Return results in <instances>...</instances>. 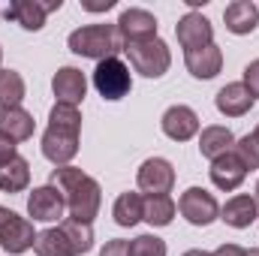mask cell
<instances>
[{"mask_svg":"<svg viewBox=\"0 0 259 256\" xmlns=\"http://www.w3.org/2000/svg\"><path fill=\"white\" fill-rule=\"evenodd\" d=\"M175 33H178V42H181L187 52L205 49V46L214 42V27H211V21H208L202 12H187V15L178 21Z\"/></svg>","mask_w":259,"mask_h":256,"instance_id":"cell-13","label":"cell"},{"mask_svg":"<svg viewBox=\"0 0 259 256\" xmlns=\"http://www.w3.org/2000/svg\"><path fill=\"white\" fill-rule=\"evenodd\" d=\"M78 133L81 130L55 127V124H49V130L42 133V157L49 163H55V169L69 166V160L78 154Z\"/></svg>","mask_w":259,"mask_h":256,"instance_id":"cell-6","label":"cell"},{"mask_svg":"<svg viewBox=\"0 0 259 256\" xmlns=\"http://www.w3.org/2000/svg\"><path fill=\"white\" fill-rule=\"evenodd\" d=\"M124 52H127V58H130V66H133L136 72H142L145 78H160V75H166V69L172 66V52H169V46H166L160 36H154V39H139V42H127Z\"/></svg>","mask_w":259,"mask_h":256,"instance_id":"cell-3","label":"cell"},{"mask_svg":"<svg viewBox=\"0 0 259 256\" xmlns=\"http://www.w3.org/2000/svg\"><path fill=\"white\" fill-rule=\"evenodd\" d=\"M142 211H145L142 220H148L151 226H169L175 211H178V205L172 202L169 193H157V196H145V208Z\"/></svg>","mask_w":259,"mask_h":256,"instance_id":"cell-24","label":"cell"},{"mask_svg":"<svg viewBox=\"0 0 259 256\" xmlns=\"http://www.w3.org/2000/svg\"><path fill=\"white\" fill-rule=\"evenodd\" d=\"M211 181L217 190H238L247 178V166L241 163V157L235 151H226L220 154L217 160H211Z\"/></svg>","mask_w":259,"mask_h":256,"instance_id":"cell-11","label":"cell"},{"mask_svg":"<svg viewBox=\"0 0 259 256\" xmlns=\"http://www.w3.org/2000/svg\"><path fill=\"white\" fill-rule=\"evenodd\" d=\"M24 100V78L15 69H0V112L18 109Z\"/></svg>","mask_w":259,"mask_h":256,"instance_id":"cell-25","label":"cell"},{"mask_svg":"<svg viewBox=\"0 0 259 256\" xmlns=\"http://www.w3.org/2000/svg\"><path fill=\"white\" fill-rule=\"evenodd\" d=\"M232 151L241 157V163H244L247 169H259V142L253 139V133L241 136V139L232 145Z\"/></svg>","mask_w":259,"mask_h":256,"instance_id":"cell-29","label":"cell"},{"mask_svg":"<svg viewBox=\"0 0 259 256\" xmlns=\"http://www.w3.org/2000/svg\"><path fill=\"white\" fill-rule=\"evenodd\" d=\"M253 94L241 84V81H232V84H226V88H220L217 91V97H214V106H217V112L220 115H226V118H241V115H247L250 109H253Z\"/></svg>","mask_w":259,"mask_h":256,"instance_id":"cell-16","label":"cell"},{"mask_svg":"<svg viewBox=\"0 0 259 256\" xmlns=\"http://www.w3.org/2000/svg\"><path fill=\"white\" fill-rule=\"evenodd\" d=\"M253 139H256V142H259V127H256V130H253Z\"/></svg>","mask_w":259,"mask_h":256,"instance_id":"cell-38","label":"cell"},{"mask_svg":"<svg viewBox=\"0 0 259 256\" xmlns=\"http://www.w3.org/2000/svg\"><path fill=\"white\" fill-rule=\"evenodd\" d=\"M250 94H253V100L259 97V61H250V64L244 66V81H241Z\"/></svg>","mask_w":259,"mask_h":256,"instance_id":"cell-30","label":"cell"},{"mask_svg":"<svg viewBox=\"0 0 259 256\" xmlns=\"http://www.w3.org/2000/svg\"><path fill=\"white\" fill-rule=\"evenodd\" d=\"M232 145H235V136H232V130L229 127H205L199 133V151H202V157H208V160H217L220 154H226V151H232Z\"/></svg>","mask_w":259,"mask_h":256,"instance_id":"cell-20","label":"cell"},{"mask_svg":"<svg viewBox=\"0 0 259 256\" xmlns=\"http://www.w3.org/2000/svg\"><path fill=\"white\" fill-rule=\"evenodd\" d=\"M36 241V232H33V223L27 217H18L15 211L3 208L0 205V247L6 253L18 256L24 250H30Z\"/></svg>","mask_w":259,"mask_h":256,"instance_id":"cell-5","label":"cell"},{"mask_svg":"<svg viewBox=\"0 0 259 256\" xmlns=\"http://www.w3.org/2000/svg\"><path fill=\"white\" fill-rule=\"evenodd\" d=\"M253 199H256V205H259V181H256V196H253Z\"/></svg>","mask_w":259,"mask_h":256,"instance_id":"cell-37","label":"cell"},{"mask_svg":"<svg viewBox=\"0 0 259 256\" xmlns=\"http://www.w3.org/2000/svg\"><path fill=\"white\" fill-rule=\"evenodd\" d=\"M100 256H130V241L115 238V241H109V244L100 250Z\"/></svg>","mask_w":259,"mask_h":256,"instance_id":"cell-32","label":"cell"},{"mask_svg":"<svg viewBox=\"0 0 259 256\" xmlns=\"http://www.w3.org/2000/svg\"><path fill=\"white\" fill-rule=\"evenodd\" d=\"M61 3L64 0H15V3H9L3 9V18L21 24L24 30H42L46 15L61 9Z\"/></svg>","mask_w":259,"mask_h":256,"instance_id":"cell-7","label":"cell"},{"mask_svg":"<svg viewBox=\"0 0 259 256\" xmlns=\"http://www.w3.org/2000/svg\"><path fill=\"white\" fill-rule=\"evenodd\" d=\"M145 199L139 196V193H121L118 199H115V208H112V217H115V223L118 226H124V229H133L142 217H145Z\"/></svg>","mask_w":259,"mask_h":256,"instance_id":"cell-23","label":"cell"},{"mask_svg":"<svg viewBox=\"0 0 259 256\" xmlns=\"http://www.w3.org/2000/svg\"><path fill=\"white\" fill-rule=\"evenodd\" d=\"M52 91H55L58 103L78 109V103H81L84 94H88V78H84V72L75 69V66H61V69L55 72V78H52Z\"/></svg>","mask_w":259,"mask_h":256,"instance_id":"cell-12","label":"cell"},{"mask_svg":"<svg viewBox=\"0 0 259 256\" xmlns=\"http://www.w3.org/2000/svg\"><path fill=\"white\" fill-rule=\"evenodd\" d=\"M220 220L232 229H247L250 223L259 220V205L253 196H232L223 208H220Z\"/></svg>","mask_w":259,"mask_h":256,"instance_id":"cell-18","label":"cell"},{"mask_svg":"<svg viewBox=\"0 0 259 256\" xmlns=\"http://www.w3.org/2000/svg\"><path fill=\"white\" fill-rule=\"evenodd\" d=\"M130 256H166V241L157 235H139L130 241Z\"/></svg>","mask_w":259,"mask_h":256,"instance_id":"cell-28","label":"cell"},{"mask_svg":"<svg viewBox=\"0 0 259 256\" xmlns=\"http://www.w3.org/2000/svg\"><path fill=\"white\" fill-rule=\"evenodd\" d=\"M49 184H55L64 193L72 220L94 223V217L100 214V205H103V193H100V184L91 175H84L75 166H58V169H52V181Z\"/></svg>","mask_w":259,"mask_h":256,"instance_id":"cell-1","label":"cell"},{"mask_svg":"<svg viewBox=\"0 0 259 256\" xmlns=\"http://www.w3.org/2000/svg\"><path fill=\"white\" fill-rule=\"evenodd\" d=\"M94 88L100 91L103 100H124L133 91V78H130V66L121 58H106L94 69Z\"/></svg>","mask_w":259,"mask_h":256,"instance_id":"cell-4","label":"cell"},{"mask_svg":"<svg viewBox=\"0 0 259 256\" xmlns=\"http://www.w3.org/2000/svg\"><path fill=\"white\" fill-rule=\"evenodd\" d=\"M33 250H36V256H75L61 226H58V229H42V232H36Z\"/></svg>","mask_w":259,"mask_h":256,"instance_id":"cell-26","label":"cell"},{"mask_svg":"<svg viewBox=\"0 0 259 256\" xmlns=\"http://www.w3.org/2000/svg\"><path fill=\"white\" fill-rule=\"evenodd\" d=\"M184 64H187V69H190L193 78L208 81V78H214V75L220 72V66H223V52L211 42V46H205V49L187 52V55H184Z\"/></svg>","mask_w":259,"mask_h":256,"instance_id":"cell-19","label":"cell"},{"mask_svg":"<svg viewBox=\"0 0 259 256\" xmlns=\"http://www.w3.org/2000/svg\"><path fill=\"white\" fill-rule=\"evenodd\" d=\"M223 21H226V30L235 33V36H244V33H253L259 24V9L253 0H232L226 9H223Z\"/></svg>","mask_w":259,"mask_h":256,"instance_id":"cell-17","label":"cell"},{"mask_svg":"<svg viewBox=\"0 0 259 256\" xmlns=\"http://www.w3.org/2000/svg\"><path fill=\"white\" fill-rule=\"evenodd\" d=\"M64 208H66V199L55 184L36 187L27 196V214L33 220H39V223H55L58 217H64Z\"/></svg>","mask_w":259,"mask_h":256,"instance_id":"cell-10","label":"cell"},{"mask_svg":"<svg viewBox=\"0 0 259 256\" xmlns=\"http://www.w3.org/2000/svg\"><path fill=\"white\" fill-rule=\"evenodd\" d=\"M69 52L78 58H94L97 64L106 58H118V52H124V39L118 33V24H84L78 30L69 33L66 39Z\"/></svg>","mask_w":259,"mask_h":256,"instance_id":"cell-2","label":"cell"},{"mask_svg":"<svg viewBox=\"0 0 259 256\" xmlns=\"http://www.w3.org/2000/svg\"><path fill=\"white\" fill-rule=\"evenodd\" d=\"M247 256H259V247H250V250H247Z\"/></svg>","mask_w":259,"mask_h":256,"instance_id":"cell-36","label":"cell"},{"mask_svg":"<svg viewBox=\"0 0 259 256\" xmlns=\"http://www.w3.org/2000/svg\"><path fill=\"white\" fill-rule=\"evenodd\" d=\"M211 256H247V250H244V247H238V244H220Z\"/></svg>","mask_w":259,"mask_h":256,"instance_id":"cell-33","label":"cell"},{"mask_svg":"<svg viewBox=\"0 0 259 256\" xmlns=\"http://www.w3.org/2000/svg\"><path fill=\"white\" fill-rule=\"evenodd\" d=\"M30 184V163L24 157H12L9 163L0 166V190L3 193H21Z\"/></svg>","mask_w":259,"mask_h":256,"instance_id":"cell-21","label":"cell"},{"mask_svg":"<svg viewBox=\"0 0 259 256\" xmlns=\"http://www.w3.org/2000/svg\"><path fill=\"white\" fill-rule=\"evenodd\" d=\"M118 33L124 42H139V39H154L157 36V18L148 9H124L118 18Z\"/></svg>","mask_w":259,"mask_h":256,"instance_id":"cell-15","label":"cell"},{"mask_svg":"<svg viewBox=\"0 0 259 256\" xmlns=\"http://www.w3.org/2000/svg\"><path fill=\"white\" fill-rule=\"evenodd\" d=\"M61 229H64L66 241H69V247H72L75 256L88 253V250L94 247V226H91V223H78V220L66 217L64 223H61Z\"/></svg>","mask_w":259,"mask_h":256,"instance_id":"cell-27","label":"cell"},{"mask_svg":"<svg viewBox=\"0 0 259 256\" xmlns=\"http://www.w3.org/2000/svg\"><path fill=\"white\" fill-rule=\"evenodd\" d=\"M160 127L172 142H187L199 133V115L190 106H169L160 118Z\"/></svg>","mask_w":259,"mask_h":256,"instance_id":"cell-14","label":"cell"},{"mask_svg":"<svg viewBox=\"0 0 259 256\" xmlns=\"http://www.w3.org/2000/svg\"><path fill=\"white\" fill-rule=\"evenodd\" d=\"M178 208H181V214L187 217V223H193V226H208V223H214V220L220 217L217 199L208 190H202V187H190V190L181 193Z\"/></svg>","mask_w":259,"mask_h":256,"instance_id":"cell-8","label":"cell"},{"mask_svg":"<svg viewBox=\"0 0 259 256\" xmlns=\"http://www.w3.org/2000/svg\"><path fill=\"white\" fill-rule=\"evenodd\" d=\"M12 157H18V154H15V139H9V136L0 130V166L9 163Z\"/></svg>","mask_w":259,"mask_h":256,"instance_id":"cell-31","label":"cell"},{"mask_svg":"<svg viewBox=\"0 0 259 256\" xmlns=\"http://www.w3.org/2000/svg\"><path fill=\"white\" fill-rule=\"evenodd\" d=\"M0 130L9 139H15V142H27L33 136V115L24 112L21 106L18 109H6V112H0Z\"/></svg>","mask_w":259,"mask_h":256,"instance_id":"cell-22","label":"cell"},{"mask_svg":"<svg viewBox=\"0 0 259 256\" xmlns=\"http://www.w3.org/2000/svg\"><path fill=\"white\" fill-rule=\"evenodd\" d=\"M0 64H3V49H0Z\"/></svg>","mask_w":259,"mask_h":256,"instance_id":"cell-39","label":"cell"},{"mask_svg":"<svg viewBox=\"0 0 259 256\" xmlns=\"http://www.w3.org/2000/svg\"><path fill=\"white\" fill-rule=\"evenodd\" d=\"M136 184L139 190H145L148 196H157V193H169L175 187V169L169 160L163 157H151L139 166V175H136Z\"/></svg>","mask_w":259,"mask_h":256,"instance_id":"cell-9","label":"cell"},{"mask_svg":"<svg viewBox=\"0 0 259 256\" xmlns=\"http://www.w3.org/2000/svg\"><path fill=\"white\" fill-rule=\"evenodd\" d=\"M88 12H106V9H112L115 6V0H103V3H81Z\"/></svg>","mask_w":259,"mask_h":256,"instance_id":"cell-34","label":"cell"},{"mask_svg":"<svg viewBox=\"0 0 259 256\" xmlns=\"http://www.w3.org/2000/svg\"><path fill=\"white\" fill-rule=\"evenodd\" d=\"M181 256H211V253H205V250H187V253H181Z\"/></svg>","mask_w":259,"mask_h":256,"instance_id":"cell-35","label":"cell"}]
</instances>
